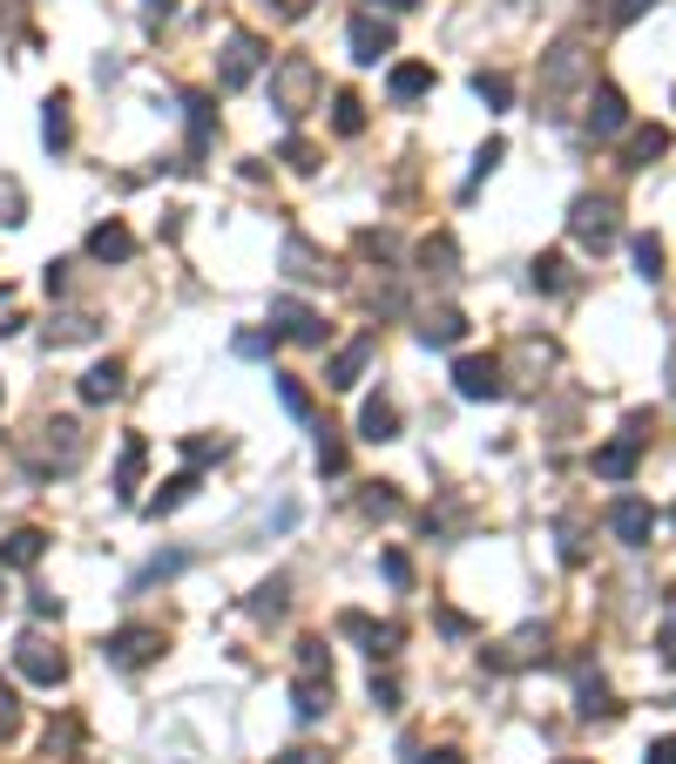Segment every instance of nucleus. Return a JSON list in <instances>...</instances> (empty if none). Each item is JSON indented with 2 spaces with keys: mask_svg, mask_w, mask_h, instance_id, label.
<instances>
[{
  "mask_svg": "<svg viewBox=\"0 0 676 764\" xmlns=\"http://www.w3.org/2000/svg\"><path fill=\"white\" fill-rule=\"evenodd\" d=\"M643 764H676V738H656V744L643 751Z\"/></svg>",
  "mask_w": 676,
  "mask_h": 764,
  "instance_id": "55",
  "label": "nucleus"
},
{
  "mask_svg": "<svg viewBox=\"0 0 676 764\" xmlns=\"http://www.w3.org/2000/svg\"><path fill=\"white\" fill-rule=\"evenodd\" d=\"M373 352H379V332H359L352 345H339L332 366H325V386H332V392H352V386H359V373L373 366Z\"/></svg>",
  "mask_w": 676,
  "mask_h": 764,
  "instance_id": "12",
  "label": "nucleus"
},
{
  "mask_svg": "<svg viewBox=\"0 0 676 764\" xmlns=\"http://www.w3.org/2000/svg\"><path fill=\"white\" fill-rule=\"evenodd\" d=\"M359 251H366V258H392V237H386V230H359Z\"/></svg>",
  "mask_w": 676,
  "mask_h": 764,
  "instance_id": "52",
  "label": "nucleus"
},
{
  "mask_svg": "<svg viewBox=\"0 0 676 764\" xmlns=\"http://www.w3.org/2000/svg\"><path fill=\"white\" fill-rule=\"evenodd\" d=\"M0 595H8V589H0Z\"/></svg>",
  "mask_w": 676,
  "mask_h": 764,
  "instance_id": "60",
  "label": "nucleus"
},
{
  "mask_svg": "<svg viewBox=\"0 0 676 764\" xmlns=\"http://www.w3.org/2000/svg\"><path fill=\"white\" fill-rule=\"evenodd\" d=\"M183 569H190V555H183V548H170V555H156V561H149V569H142V575L129 582V595H142V589H156V582H170V575H183Z\"/></svg>",
  "mask_w": 676,
  "mask_h": 764,
  "instance_id": "29",
  "label": "nucleus"
},
{
  "mask_svg": "<svg viewBox=\"0 0 676 764\" xmlns=\"http://www.w3.org/2000/svg\"><path fill=\"white\" fill-rule=\"evenodd\" d=\"M34 616H42V623H55V616H61V595H48V589H34Z\"/></svg>",
  "mask_w": 676,
  "mask_h": 764,
  "instance_id": "53",
  "label": "nucleus"
},
{
  "mask_svg": "<svg viewBox=\"0 0 676 764\" xmlns=\"http://www.w3.org/2000/svg\"><path fill=\"white\" fill-rule=\"evenodd\" d=\"M82 454H89V433L75 426V420H48L42 440L27 447V467H34V480H48V474H75V467H82Z\"/></svg>",
  "mask_w": 676,
  "mask_h": 764,
  "instance_id": "1",
  "label": "nucleus"
},
{
  "mask_svg": "<svg viewBox=\"0 0 676 764\" xmlns=\"http://www.w3.org/2000/svg\"><path fill=\"white\" fill-rule=\"evenodd\" d=\"M89 339H102V318L95 311H61L48 326V345H89Z\"/></svg>",
  "mask_w": 676,
  "mask_h": 764,
  "instance_id": "26",
  "label": "nucleus"
},
{
  "mask_svg": "<svg viewBox=\"0 0 676 764\" xmlns=\"http://www.w3.org/2000/svg\"><path fill=\"white\" fill-rule=\"evenodd\" d=\"M0 224H27L21 217V183H0Z\"/></svg>",
  "mask_w": 676,
  "mask_h": 764,
  "instance_id": "50",
  "label": "nucleus"
},
{
  "mask_svg": "<svg viewBox=\"0 0 676 764\" xmlns=\"http://www.w3.org/2000/svg\"><path fill=\"white\" fill-rule=\"evenodd\" d=\"M629 251H635V277H650V285H656V277H663V237L635 230V237H629Z\"/></svg>",
  "mask_w": 676,
  "mask_h": 764,
  "instance_id": "31",
  "label": "nucleus"
},
{
  "mask_svg": "<svg viewBox=\"0 0 676 764\" xmlns=\"http://www.w3.org/2000/svg\"><path fill=\"white\" fill-rule=\"evenodd\" d=\"M541 657H548V629L528 623V629H514L501 650H488V670H528V663H541Z\"/></svg>",
  "mask_w": 676,
  "mask_h": 764,
  "instance_id": "13",
  "label": "nucleus"
},
{
  "mask_svg": "<svg viewBox=\"0 0 676 764\" xmlns=\"http://www.w3.org/2000/svg\"><path fill=\"white\" fill-rule=\"evenodd\" d=\"M14 670H21L27 683H42V691H55V683L68 676V657L55 650L48 636H21V650H14Z\"/></svg>",
  "mask_w": 676,
  "mask_h": 764,
  "instance_id": "8",
  "label": "nucleus"
},
{
  "mask_svg": "<svg viewBox=\"0 0 676 764\" xmlns=\"http://www.w3.org/2000/svg\"><path fill=\"white\" fill-rule=\"evenodd\" d=\"M142 467H149V440H142V433H129V440H123V460H115V501H136Z\"/></svg>",
  "mask_w": 676,
  "mask_h": 764,
  "instance_id": "17",
  "label": "nucleus"
},
{
  "mask_svg": "<svg viewBox=\"0 0 676 764\" xmlns=\"http://www.w3.org/2000/svg\"><path fill=\"white\" fill-rule=\"evenodd\" d=\"M298 676H332V650H325V636H305V642H298Z\"/></svg>",
  "mask_w": 676,
  "mask_h": 764,
  "instance_id": "33",
  "label": "nucleus"
},
{
  "mask_svg": "<svg viewBox=\"0 0 676 764\" xmlns=\"http://www.w3.org/2000/svg\"><path fill=\"white\" fill-rule=\"evenodd\" d=\"M420 271H426V277H440V285H454V277H460V244H454L447 230H433L426 244H420Z\"/></svg>",
  "mask_w": 676,
  "mask_h": 764,
  "instance_id": "18",
  "label": "nucleus"
},
{
  "mask_svg": "<svg viewBox=\"0 0 676 764\" xmlns=\"http://www.w3.org/2000/svg\"><path fill=\"white\" fill-rule=\"evenodd\" d=\"M656 657H663V663L676 670V595L663 602V629H656Z\"/></svg>",
  "mask_w": 676,
  "mask_h": 764,
  "instance_id": "40",
  "label": "nucleus"
},
{
  "mask_svg": "<svg viewBox=\"0 0 676 764\" xmlns=\"http://www.w3.org/2000/svg\"><path fill=\"white\" fill-rule=\"evenodd\" d=\"M420 764H467V757H460V751H426Z\"/></svg>",
  "mask_w": 676,
  "mask_h": 764,
  "instance_id": "56",
  "label": "nucleus"
},
{
  "mask_svg": "<svg viewBox=\"0 0 676 764\" xmlns=\"http://www.w3.org/2000/svg\"><path fill=\"white\" fill-rule=\"evenodd\" d=\"M650 447V413H629L622 420V440H609V447H595V474H603V480H629L635 474V454H643Z\"/></svg>",
  "mask_w": 676,
  "mask_h": 764,
  "instance_id": "4",
  "label": "nucleus"
},
{
  "mask_svg": "<svg viewBox=\"0 0 676 764\" xmlns=\"http://www.w3.org/2000/svg\"><path fill=\"white\" fill-rule=\"evenodd\" d=\"M460 339H467V311L440 305V311L420 318V345H460Z\"/></svg>",
  "mask_w": 676,
  "mask_h": 764,
  "instance_id": "22",
  "label": "nucleus"
},
{
  "mask_svg": "<svg viewBox=\"0 0 676 764\" xmlns=\"http://www.w3.org/2000/svg\"><path fill=\"white\" fill-rule=\"evenodd\" d=\"M643 8H650V0H616V8H609V21H616V27H629V21L643 14Z\"/></svg>",
  "mask_w": 676,
  "mask_h": 764,
  "instance_id": "54",
  "label": "nucleus"
},
{
  "mask_svg": "<svg viewBox=\"0 0 676 764\" xmlns=\"http://www.w3.org/2000/svg\"><path fill=\"white\" fill-rule=\"evenodd\" d=\"M426 89H433V68H426V61H400V68L386 75V95H392V102H420Z\"/></svg>",
  "mask_w": 676,
  "mask_h": 764,
  "instance_id": "25",
  "label": "nucleus"
},
{
  "mask_svg": "<svg viewBox=\"0 0 676 764\" xmlns=\"http://www.w3.org/2000/svg\"><path fill=\"white\" fill-rule=\"evenodd\" d=\"M332 129H339V136H359V129H366V102H359V95H339V102H332Z\"/></svg>",
  "mask_w": 676,
  "mask_h": 764,
  "instance_id": "35",
  "label": "nucleus"
},
{
  "mask_svg": "<svg viewBox=\"0 0 676 764\" xmlns=\"http://www.w3.org/2000/svg\"><path fill=\"white\" fill-rule=\"evenodd\" d=\"M345 48H352V61H359V68H373L379 55H392V21H379L373 8H366V14H352Z\"/></svg>",
  "mask_w": 676,
  "mask_h": 764,
  "instance_id": "10",
  "label": "nucleus"
},
{
  "mask_svg": "<svg viewBox=\"0 0 676 764\" xmlns=\"http://www.w3.org/2000/svg\"><path fill=\"white\" fill-rule=\"evenodd\" d=\"M42 555H48V535L42 528H14L8 541H0V569H34Z\"/></svg>",
  "mask_w": 676,
  "mask_h": 764,
  "instance_id": "21",
  "label": "nucleus"
},
{
  "mask_svg": "<svg viewBox=\"0 0 676 764\" xmlns=\"http://www.w3.org/2000/svg\"><path fill=\"white\" fill-rule=\"evenodd\" d=\"M291 704H298V717H305V723H318V717L332 710V676H298Z\"/></svg>",
  "mask_w": 676,
  "mask_h": 764,
  "instance_id": "27",
  "label": "nucleus"
},
{
  "mask_svg": "<svg viewBox=\"0 0 676 764\" xmlns=\"http://www.w3.org/2000/svg\"><path fill=\"white\" fill-rule=\"evenodd\" d=\"M82 399H89V407L123 399V358H102V366H89V373H82Z\"/></svg>",
  "mask_w": 676,
  "mask_h": 764,
  "instance_id": "23",
  "label": "nucleus"
},
{
  "mask_svg": "<svg viewBox=\"0 0 676 764\" xmlns=\"http://www.w3.org/2000/svg\"><path fill=\"white\" fill-rule=\"evenodd\" d=\"M42 142H48L55 156L75 142V123H68V95H55V102H48V115H42Z\"/></svg>",
  "mask_w": 676,
  "mask_h": 764,
  "instance_id": "30",
  "label": "nucleus"
},
{
  "mask_svg": "<svg viewBox=\"0 0 676 764\" xmlns=\"http://www.w3.org/2000/svg\"><path fill=\"white\" fill-rule=\"evenodd\" d=\"M277 764H311V751H285V757H277Z\"/></svg>",
  "mask_w": 676,
  "mask_h": 764,
  "instance_id": "59",
  "label": "nucleus"
},
{
  "mask_svg": "<svg viewBox=\"0 0 676 764\" xmlns=\"http://www.w3.org/2000/svg\"><path fill=\"white\" fill-rule=\"evenodd\" d=\"M244 609L257 616V623H271V616H285V582H264V589H251V602Z\"/></svg>",
  "mask_w": 676,
  "mask_h": 764,
  "instance_id": "36",
  "label": "nucleus"
},
{
  "mask_svg": "<svg viewBox=\"0 0 676 764\" xmlns=\"http://www.w3.org/2000/svg\"><path fill=\"white\" fill-rule=\"evenodd\" d=\"M190 494H196V467H190V474H170L163 488H156V494L142 501V514H149V521H163V514H176V508H183Z\"/></svg>",
  "mask_w": 676,
  "mask_h": 764,
  "instance_id": "24",
  "label": "nucleus"
},
{
  "mask_svg": "<svg viewBox=\"0 0 676 764\" xmlns=\"http://www.w3.org/2000/svg\"><path fill=\"white\" fill-rule=\"evenodd\" d=\"M473 95H481L488 109H507L514 102V82H507V75H494V68H481V75H473Z\"/></svg>",
  "mask_w": 676,
  "mask_h": 764,
  "instance_id": "34",
  "label": "nucleus"
},
{
  "mask_svg": "<svg viewBox=\"0 0 676 764\" xmlns=\"http://www.w3.org/2000/svg\"><path fill=\"white\" fill-rule=\"evenodd\" d=\"M656 156H669V129L663 123H643V129L629 136V149H622V170H650Z\"/></svg>",
  "mask_w": 676,
  "mask_h": 764,
  "instance_id": "20",
  "label": "nucleus"
},
{
  "mask_svg": "<svg viewBox=\"0 0 676 764\" xmlns=\"http://www.w3.org/2000/svg\"><path fill=\"white\" fill-rule=\"evenodd\" d=\"M575 704H582V717H609L616 704H609V683L595 676V670H582V683H575Z\"/></svg>",
  "mask_w": 676,
  "mask_h": 764,
  "instance_id": "32",
  "label": "nucleus"
},
{
  "mask_svg": "<svg viewBox=\"0 0 676 764\" xmlns=\"http://www.w3.org/2000/svg\"><path fill=\"white\" fill-rule=\"evenodd\" d=\"M454 392H460V399H501V392H507L501 358H494V352H467L460 366H454Z\"/></svg>",
  "mask_w": 676,
  "mask_h": 764,
  "instance_id": "9",
  "label": "nucleus"
},
{
  "mask_svg": "<svg viewBox=\"0 0 676 764\" xmlns=\"http://www.w3.org/2000/svg\"><path fill=\"white\" fill-rule=\"evenodd\" d=\"M89 258H95V264H129V258H136V230H129L123 217L95 224V230H89Z\"/></svg>",
  "mask_w": 676,
  "mask_h": 764,
  "instance_id": "16",
  "label": "nucleus"
},
{
  "mask_svg": "<svg viewBox=\"0 0 676 764\" xmlns=\"http://www.w3.org/2000/svg\"><path fill=\"white\" fill-rule=\"evenodd\" d=\"M318 474H345V447L332 440V426H325V440H318Z\"/></svg>",
  "mask_w": 676,
  "mask_h": 764,
  "instance_id": "45",
  "label": "nucleus"
},
{
  "mask_svg": "<svg viewBox=\"0 0 676 764\" xmlns=\"http://www.w3.org/2000/svg\"><path fill=\"white\" fill-rule=\"evenodd\" d=\"M264 61H271V55H264V42H257V34H244V27H237L230 42H224V61H217V89H244V82H251V75H257Z\"/></svg>",
  "mask_w": 676,
  "mask_h": 764,
  "instance_id": "7",
  "label": "nucleus"
},
{
  "mask_svg": "<svg viewBox=\"0 0 676 764\" xmlns=\"http://www.w3.org/2000/svg\"><path fill=\"white\" fill-rule=\"evenodd\" d=\"M271 345H277V326L271 332H237V352H244V358H264Z\"/></svg>",
  "mask_w": 676,
  "mask_h": 764,
  "instance_id": "47",
  "label": "nucleus"
},
{
  "mask_svg": "<svg viewBox=\"0 0 676 764\" xmlns=\"http://www.w3.org/2000/svg\"><path fill=\"white\" fill-rule=\"evenodd\" d=\"M271 318H277V332H285V339H298V345H325V318H318L311 305H298V298H271Z\"/></svg>",
  "mask_w": 676,
  "mask_h": 764,
  "instance_id": "15",
  "label": "nucleus"
},
{
  "mask_svg": "<svg viewBox=\"0 0 676 764\" xmlns=\"http://www.w3.org/2000/svg\"><path fill=\"white\" fill-rule=\"evenodd\" d=\"M102 657H108L115 670H149L156 657H163V629H149V623H129V629L102 636Z\"/></svg>",
  "mask_w": 676,
  "mask_h": 764,
  "instance_id": "5",
  "label": "nucleus"
},
{
  "mask_svg": "<svg viewBox=\"0 0 676 764\" xmlns=\"http://www.w3.org/2000/svg\"><path fill=\"white\" fill-rule=\"evenodd\" d=\"M21 731V697H14V683L0 676V738H14Z\"/></svg>",
  "mask_w": 676,
  "mask_h": 764,
  "instance_id": "41",
  "label": "nucleus"
},
{
  "mask_svg": "<svg viewBox=\"0 0 676 764\" xmlns=\"http://www.w3.org/2000/svg\"><path fill=\"white\" fill-rule=\"evenodd\" d=\"M318 89H325V82H318V61L311 55H285L271 68V109L285 115V123H298V115L318 102Z\"/></svg>",
  "mask_w": 676,
  "mask_h": 764,
  "instance_id": "2",
  "label": "nucleus"
},
{
  "mask_svg": "<svg viewBox=\"0 0 676 764\" xmlns=\"http://www.w3.org/2000/svg\"><path fill=\"white\" fill-rule=\"evenodd\" d=\"M359 440H373V447L400 440V407H392L386 392H373V399H366V413H359Z\"/></svg>",
  "mask_w": 676,
  "mask_h": 764,
  "instance_id": "19",
  "label": "nucleus"
},
{
  "mask_svg": "<svg viewBox=\"0 0 676 764\" xmlns=\"http://www.w3.org/2000/svg\"><path fill=\"white\" fill-rule=\"evenodd\" d=\"M0 292H8V285H0Z\"/></svg>",
  "mask_w": 676,
  "mask_h": 764,
  "instance_id": "61",
  "label": "nucleus"
},
{
  "mask_svg": "<svg viewBox=\"0 0 676 764\" xmlns=\"http://www.w3.org/2000/svg\"><path fill=\"white\" fill-rule=\"evenodd\" d=\"M569 237L582 251H595L603 258L616 237H622V217H616V196H603V190H588V196H575V210H569Z\"/></svg>",
  "mask_w": 676,
  "mask_h": 764,
  "instance_id": "3",
  "label": "nucleus"
},
{
  "mask_svg": "<svg viewBox=\"0 0 676 764\" xmlns=\"http://www.w3.org/2000/svg\"><path fill=\"white\" fill-rule=\"evenodd\" d=\"M224 454V440H183V460L190 467H204V460H217Z\"/></svg>",
  "mask_w": 676,
  "mask_h": 764,
  "instance_id": "48",
  "label": "nucleus"
},
{
  "mask_svg": "<svg viewBox=\"0 0 676 764\" xmlns=\"http://www.w3.org/2000/svg\"><path fill=\"white\" fill-rule=\"evenodd\" d=\"M609 535H616L622 548H650V535H656V508H650V501H635V494H622V501L609 508Z\"/></svg>",
  "mask_w": 676,
  "mask_h": 764,
  "instance_id": "11",
  "label": "nucleus"
},
{
  "mask_svg": "<svg viewBox=\"0 0 676 764\" xmlns=\"http://www.w3.org/2000/svg\"><path fill=\"white\" fill-rule=\"evenodd\" d=\"M359 508H366L373 521H392V514H400V494H392L386 480H379V488H366V494H359Z\"/></svg>",
  "mask_w": 676,
  "mask_h": 764,
  "instance_id": "39",
  "label": "nucleus"
},
{
  "mask_svg": "<svg viewBox=\"0 0 676 764\" xmlns=\"http://www.w3.org/2000/svg\"><path fill=\"white\" fill-rule=\"evenodd\" d=\"M373 8H392V14H406V8H420V0H373Z\"/></svg>",
  "mask_w": 676,
  "mask_h": 764,
  "instance_id": "58",
  "label": "nucleus"
},
{
  "mask_svg": "<svg viewBox=\"0 0 676 764\" xmlns=\"http://www.w3.org/2000/svg\"><path fill=\"white\" fill-rule=\"evenodd\" d=\"M285 271H291V277H305V285H318V277H332V264L318 258V251L305 244V237H285Z\"/></svg>",
  "mask_w": 676,
  "mask_h": 764,
  "instance_id": "28",
  "label": "nucleus"
},
{
  "mask_svg": "<svg viewBox=\"0 0 676 764\" xmlns=\"http://www.w3.org/2000/svg\"><path fill=\"white\" fill-rule=\"evenodd\" d=\"M373 704H379V710H400V676H379V670H373Z\"/></svg>",
  "mask_w": 676,
  "mask_h": 764,
  "instance_id": "46",
  "label": "nucleus"
},
{
  "mask_svg": "<svg viewBox=\"0 0 676 764\" xmlns=\"http://www.w3.org/2000/svg\"><path fill=\"white\" fill-rule=\"evenodd\" d=\"M582 82V42H554V55H548V68H541V115H562V102H569V89Z\"/></svg>",
  "mask_w": 676,
  "mask_h": 764,
  "instance_id": "6",
  "label": "nucleus"
},
{
  "mask_svg": "<svg viewBox=\"0 0 676 764\" xmlns=\"http://www.w3.org/2000/svg\"><path fill=\"white\" fill-rule=\"evenodd\" d=\"M142 8H149V14H163V21H170V14H176V0H142Z\"/></svg>",
  "mask_w": 676,
  "mask_h": 764,
  "instance_id": "57",
  "label": "nucleus"
},
{
  "mask_svg": "<svg viewBox=\"0 0 676 764\" xmlns=\"http://www.w3.org/2000/svg\"><path fill=\"white\" fill-rule=\"evenodd\" d=\"M501 156H507V142L494 136V142H488L481 156H473V183H488V176H494V163H501ZM473 183H467V190H473Z\"/></svg>",
  "mask_w": 676,
  "mask_h": 764,
  "instance_id": "44",
  "label": "nucleus"
},
{
  "mask_svg": "<svg viewBox=\"0 0 676 764\" xmlns=\"http://www.w3.org/2000/svg\"><path fill=\"white\" fill-rule=\"evenodd\" d=\"M433 623H440L447 636H473V616H460V609H433Z\"/></svg>",
  "mask_w": 676,
  "mask_h": 764,
  "instance_id": "51",
  "label": "nucleus"
},
{
  "mask_svg": "<svg viewBox=\"0 0 676 764\" xmlns=\"http://www.w3.org/2000/svg\"><path fill=\"white\" fill-rule=\"evenodd\" d=\"M277 399H285V413H291V420H311V392H305L291 373H277Z\"/></svg>",
  "mask_w": 676,
  "mask_h": 764,
  "instance_id": "38",
  "label": "nucleus"
},
{
  "mask_svg": "<svg viewBox=\"0 0 676 764\" xmlns=\"http://www.w3.org/2000/svg\"><path fill=\"white\" fill-rule=\"evenodd\" d=\"M264 14H271V21H305L311 0H264Z\"/></svg>",
  "mask_w": 676,
  "mask_h": 764,
  "instance_id": "49",
  "label": "nucleus"
},
{
  "mask_svg": "<svg viewBox=\"0 0 676 764\" xmlns=\"http://www.w3.org/2000/svg\"><path fill=\"white\" fill-rule=\"evenodd\" d=\"M285 163H291L298 176H311V170H318V149H311L305 136H291V142H285Z\"/></svg>",
  "mask_w": 676,
  "mask_h": 764,
  "instance_id": "43",
  "label": "nucleus"
},
{
  "mask_svg": "<svg viewBox=\"0 0 676 764\" xmlns=\"http://www.w3.org/2000/svg\"><path fill=\"white\" fill-rule=\"evenodd\" d=\"M562 285H569V264L554 258V251H541L535 258V292H562Z\"/></svg>",
  "mask_w": 676,
  "mask_h": 764,
  "instance_id": "37",
  "label": "nucleus"
},
{
  "mask_svg": "<svg viewBox=\"0 0 676 764\" xmlns=\"http://www.w3.org/2000/svg\"><path fill=\"white\" fill-rule=\"evenodd\" d=\"M582 123H588V136H622V129H629V102H622V89H616V82H595Z\"/></svg>",
  "mask_w": 676,
  "mask_h": 764,
  "instance_id": "14",
  "label": "nucleus"
},
{
  "mask_svg": "<svg viewBox=\"0 0 676 764\" xmlns=\"http://www.w3.org/2000/svg\"><path fill=\"white\" fill-rule=\"evenodd\" d=\"M379 569H386V582H392V589H406V582H413V561H406L400 548H386V555H379Z\"/></svg>",
  "mask_w": 676,
  "mask_h": 764,
  "instance_id": "42",
  "label": "nucleus"
}]
</instances>
